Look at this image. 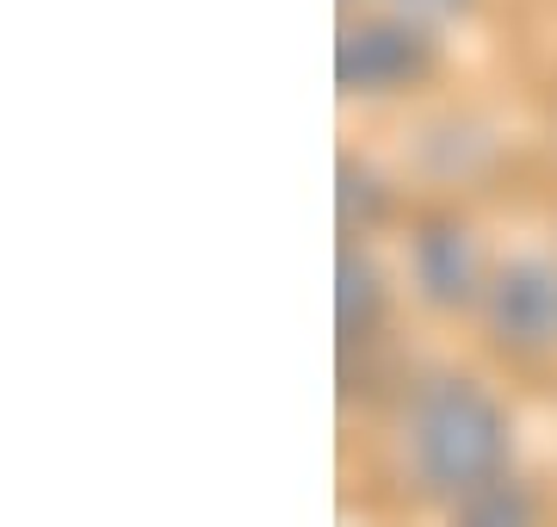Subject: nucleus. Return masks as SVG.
Returning <instances> with one entry per match:
<instances>
[{
	"label": "nucleus",
	"mask_w": 557,
	"mask_h": 527,
	"mask_svg": "<svg viewBox=\"0 0 557 527\" xmlns=\"http://www.w3.org/2000/svg\"><path fill=\"white\" fill-rule=\"evenodd\" d=\"M409 466L434 497H471L508 466V416L478 379H434L409 409Z\"/></svg>",
	"instance_id": "obj_1"
},
{
	"label": "nucleus",
	"mask_w": 557,
	"mask_h": 527,
	"mask_svg": "<svg viewBox=\"0 0 557 527\" xmlns=\"http://www.w3.org/2000/svg\"><path fill=\"white\" fill-rule=\"evenodd\" d=\"M483 323L490 342L508 354H545L557 347V267L520 255L483 285Z\"/></svg>",
	"instance_id": "obj_2"
},
{
	"label": "nucleus",
	"mask_w": 557,
	"mask_h": 527,
	"mask_svg": "<svg viewBox=\"0 0 557 527\" xmlns=\"http://www.w3.org/2000/svg\"><path fill=\"white\" fill-rule=\"evenodd\" d=\"M428 69V38L416 25H347L335 44V82L347 94H391V87H409Z\"/></svg>",
	"instance_id": "obj_3"
},
{
	"label": "nucleus",
	"mask_w": 557,
	"mask_h": 527,
	"mask_svg": "<svg viewBox=\"0 0 557 527\" xmlns=\"http://www.w3.org/2000/svg\"><path fill=\"white\" fill-rule=\"evenodd\" d=\"M416 285L440 310H458L478 298V243L458 218H428L416 236Z\"/></svg>",
	"instance_id": "obj_4"
},
{
	"label": "nucleus",
	"mask_w": 557,
	"mask_h": 527,
	"mask_svg": "<svg viewBox=\"0 0 557 527\" xmlns=\"http://www.w3.org/2000/svg\"><path fill=\"white\" fill-rule=\"evenodd\" d=\"M335 323H341V342H366L372 329H379L384 317V273L379 261L366 255V248H341V261H335Z\"/></svg>",
	"instance_id": "obj_5"
},
{
	"label": "nucleus",
	"mask_w": 557,
	"mask_h": 527,
	"mask_svg": "<svg viewBox=\"0 0 557 527\" xmlns=\"http://www.w3.org/2000/svg\"><path fill=\"white\" fill-rule=\"evenodd\" d=\"M453 527H539V508H533V497H527L520 485L496 478V485H483V490H471V497H458Z\"/></svg>",
	"instance_id": "obj_6"
},
{
	"label": "nucleus",
	"mask_w": 557,
	"mask_h": 527,
	"mask_svg": "<svg viewBox=\"0 0 557 527\" xmlns=\"http://www.w3.org/2000/svg\"><path fill=\"white\" fill-rule=\"evenodd\" d=\"M384 211V193L372 181V168H359L354 156H341V230H366V223Z\"/></svg>",
	"instance_id": "obj_7"
},
{
	"label": "nucleus",
	"mask_w": 557,
	"mask_h": 527,
	"mask_svg": "<svg viewBox=\"0 0 557 527\" xmlns=\"http://www.w3.org/2000/svg\"><path fill=\"white\" fill-rule=\"evenodd\" d=\"M397 7L409 13V20H453V13L471 7V0H397Z\"/></svg>",
	"instance_id": "obj_8"
}]
</instances>
